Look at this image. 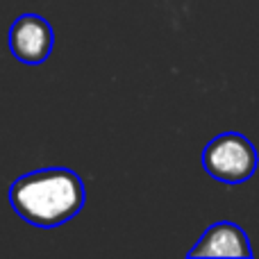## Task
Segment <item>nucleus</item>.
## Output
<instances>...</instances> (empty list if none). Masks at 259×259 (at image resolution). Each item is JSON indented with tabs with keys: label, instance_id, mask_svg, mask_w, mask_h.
<instances>
[{
	"label": "nucleus",
	"instance_id": "f257e3e1",
	"mask_svg": "<svg viewBox=\"0 0 259 259\" xmlns=\"http://www.w3.org/2000/svg\"><path fill=\"white\" fill-rule=\"evenodd\" d=\"M9 202L25 223L50 230L80 214L87 202V189L75 170L50 166L14 180Z\"/></svg>",
	"mask_w": 259,
	"mask_h": 259
},
{
	"label": "nucleus",
	"instance_id": "f03ea898",
	"mask_svg": "<svg viewBox=\"0 0 259 259\" xmlns=\"http://www.w3.org/2000/svg\"><path fill=\"white\" fill-rule=\"evenodd\" d=\"M259 157L250 139L239 132H223L214 137L202 150V168L209 178L223 184H241L257 170Z\"/></svg>",
	"mask_w": 259,
	"mask_h": 259
},
{
	"label": "nucleus",
	"instance_id": "7ed1b4c3",
	"mask_svg": "<svg viewBox=\"0 0 259 259\" xmlns=\"http://www.w3.org/2000/svg\"><path fill=\"white\" fill-rule=\"evenodd\" d=\"M9 50L21 64H44L55 46V32L39 14H21L9 27Z\"/></svg>",
	"mask_w": 259,
	"mask_h": 259
},
{
	"label": "nucleus",
	"instance_id": "20e7f679",
	"mask_svg": "<svg viewBox=\"0 0 259 259\" xmlns=\"http://www.w3.org/2000/svg\"><path fill=\"white\" fill-rule=\"evenodd\" d=\"M187 257H252L248 234L232 221H221L205 230L200 241L187 252Z\"/></svg>",
	"mask_w": 259,
	"mask_h": 259
}]
</instances>
